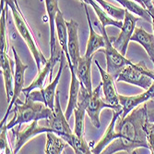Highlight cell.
Masks as SVG:
<instances>
[{
  "label": "cell",
  "mask_w": 154,
  "mask_h": 154,
  "mask_svg": "<svg viewBox=\"0 0 154 154\" xmlns=\"http://www.w3.org/2000/svg\"><path fill=\"white\" fill-rule=\"evenodd\" d=\"M67 27V48H68V54L70 58L71 63L74 68L77 66L79 59L81 58L79 52V24L76 21L70 20L66 21Z\"/></svg>",
  "instance_id": "obj_16"
},
{
  "label": "cell",
  "mask_w": 154,
  "mask_h": 154,
  "mask_svg": "<svg viewBox=\"0 0 154 154\" xmlns=\"http://www.w3.org/2000/svg\"><path fill=\"white\" fill-rule=\"evenodd\" d=\"M144 130L147 135V140L149 144V149L154 152V123H150L149 122L146 123Z\"/></svg>",
  "instance_id": "obj_29"
},
{
  "label": "cell",
  "mask_w": 154,
  "mask_h": 154,
  "mask_svg": "<svg viewBox=\"0 0 154 154\" xmlns=\"http://www.w3.org/2000/svg\"><path fill=\"white\" fill-rule=\"evenodd\" d=\"M0 129H1V134H0V149H1V152L3 151L5 154H15L12 148L8 144V130L7 129L6 124L0 127Z\"/></svg>",
  "instance_id": "obj_28"
},
{
  "label": "cell",
  "mask_w": 154,
  "mask_h": 154,
  "mask_svg": "<svg viewBox=\"0 0 154 154\" xmlns=\"http://www.w3.org/2000/svg\"><path fill=\"white\" fill-rule=\"evenodd\" d=\"M95 65L97 66L98 70H99L101 77H102V88L103 92L104 95V99L105 102L114 106L116 108L115 111L121 110L122 106L120 105L119 102V94L117 93L116 87L115 84V78L113 76H111L107 72L106 70H103L100 63L98 62V61H94Z\"/></svg>",
  "instance_id": "obj_12"
},
{
  "label": "cell",
  "mask_w": 154,
  "mask_h": 154,
  "mask_svg": "<svg viewBox=\"0 0 154 154\" xmlns=\"http://www.w3.org/2000/svg\"><path fill=\"white\" fill-rule=\"evenodd\" d=\"M147 121L150 123H154V109L147 110Z\"/></svg>",
  "instance_id": "obj_30"
},
{
  "label": "cell",
  "mask_w": 154,
  "mask_h": 154,
  "mask_svg": "<svg viewBox=\"0 0 154 154\" xmlns=\"http://www.w3.org/2000/svg\"><path fill=\"white\" fill-rule=\"evenodd\" d=\"M38 122L39 121H34L31 123L22 130L18 127L17 131H13L14 135H15V145H14L13 151L15 154H17L28 141H30L32 138L35 137L37 135L43 134V133H48V132L54 133L53 129L47 126L39 125Z\"/></svg>",
  "instance_id": "obj_13"
},
{
  "label": "cell",
  "mask_w": 154,
  "mask_h": 154,
  "mask_svg": "<svg viewBox=\"0 0 154 154\" xmlns=\"http://www.w3.org/2000/svg\"><path fill=\"white\" fill-rule=\"evenodd\" d=\"M3 1H4V2H7V1H8V0H3Z\"/></svg>",
  "instance_id": "obj_33"
},
{
  "label": "cell",
  "mask_w": 154,
  "mask_h": 154,
  "mask_svg": "<svg viewBox=\"0 0 154 154\" xmlns=\"http://www.w3.org/2000/svg\"><path fill=\"white\" fill-rule=\"evenodd\" d=\"M14 106V117L6 123L8 130H12L17 125L20 128L22 124L30 123L34 121L47 120L53 113V110L46 107L44 103L35 102L28 97H25L24 103L17 100Z\"/></svg>",
  "instance_id": "obj_2"
},
{
  "label": "cell",
  "mask_w": 154,
  "mask_h": 154,
  "mask_svg": "<svg viewBox=\"0 0 154 154\" xmlns=\"http://www.w3.org/2000/svg\"><path fill=\"white\" fill-rule=\"evenodd\" d=\"M146 103L137 107L125 118L121 115L115 125V140L109 144L101 154H115L119 151H125L133 154V151L139 148L149 149L147 135L144 126L147 121Z\"/></svg>",
  "instance_id": "obj_1"
},
{
  "label": "cell",
  "mask_w": 154,
  "mask_h": 154,
  "mask_svg": "<svg viewBox=\"0 0 154 154\" xmlns=\"http://www.w3.org/2000/svg\"><path fill=\"white\" fill-rule=\"evenodd\" d=\"M94 1L99 5L107 14L115 20L117 21H124L125 15V9L116 7L113 4H111L105 0H94Z\"/></svg>",
  "instance_id": "obj_27"
},
{
  "label": "cell",
  "mask_w": 154,
  "mask_h": 154,
  "mask_svg": "<svg viewBox=\"0 0 154 154\" xmlns=\"http://www.w3.org/2000/svg\"><path fill=\"white\" fill-rule=\"evenodd\" d=\"M45 122L46 126L53 129L54 133L59 136L73 133L70 126H69L68 121L66 120L65 113L62 111L60 105V96L58 91L57 92V95H55L54 108L53 110V113L50 118L45 120Z\"/></svg>",
  "instance_id": "obj_11"
},
{
  "label": "cell",
  "mask_w": 154,
  "mask_h": 154,
  "mask_svg": "<svg viewBox=\"0 0 154 154\" xmlns=\"http://www.w3.org/2000/svg\"><path fill=\"white\" fill-rule=\"evenodd\" d=\"M120 5L124 8V9L129 11L130 13L134 14V15L138 16L139 18H141L145 20L148 22H152L151 16L149 15V13L146 8H144L141 5H139L134 0H116Z\"/></svg>",
  "instance_id": "obj_26"
},
{
  "label": "cell",
  "mask_w": 154,
  "mask_h": 154,
  "mask_svg": "<svg viewBox=\"0 0 154 154\" xmlns=\"http://www.w3.org/2000/svg\"><path fill=\"white\" fill-rule=\"evenodd\" d=\"M101 89L102 84H100L91 92H88L86 96V113L89 115L93 126L96 128L101 127L100 113L103 109H110L114 111L116 110V108L114 106L106 103L102 100Z\"/></svg>",
  "instance_id": "obj_7"
},
{
  "label": "cell",
  "mask_w": 154,
  "mask_h": 154,
  "mask_svg": "<svg viewBox=\"0 0 154 154\" xmlns=\"http://www.w3.org/2000/svg\"><path fill=\"white\" fill-rule=\"evenodd\" d=\"M6 5L10 8L14 22H15V26L17 28V30L22 39L25 41V43L27 44L28 48H29L32 57L35 61L36 66L38 73L41 72L42 70V65H45L47 62V60L44 56V54L42 53L41 49L39 48L36 39L31 30V28L28 24L26 19L24 18L23 14L20 10V8L17 2V0H8L7 2H5Z\"/></svg>",
  "instance_id": "obj_3"
},
{
  "label": "cell",
  "mask_w": 154,
  "mask_h": 154,
  "mask_svg": "<svg viewBox=\"0 0 154 154\" xmlns=\"http://www.w3.org/2000/svg\"><path fill=\"white\" fill-rule=\"evenodd\" d=\"M102 34L103 35L105 40V47L104 48H102L99 51L103 52L105 55L106 72L111 76H113L115 80H116L125 67L128 65H134L135 62H132L131 61L128 60L117 49L115 48V47L112 44L110 37L107 35L106 29L103 27H102Z\"/></svg>",
  "instance_id": "obj_5"
},
{
  "label": "cell",
  "mask_w": 154,
  "mask_h": 154,
  "mask_svg": "<svg viewBox=\"0 0 154 154\" xmlns=\"http://www.w3.org/2000/svg\"><path fill=\"white\" fill-rule=\"evenodd\" d=\"M67 64H68V68L70 70V74H71V82H70V88H69V99H68L67 107L65 111V115H66V120L69 121V119L71 117V114L74 113V110L78 106L79 94L81 84L76 75L75 69L72 63L69 62Z\"/></svg>",
  "instance_id": "obj_18"
},
{
  "label": "cell",
  "mask_w": 154,
  "mask_h": 154,
  "mask_svg": "<svg viewBox=\"0 0 154 154\" xmlns=\"http://www.w3.org/2000/svg\"><path fill=\"white\" fill-rule=\"evenodd\" d=\"M63 50L58 43L57 47L55 48L54 52L53 55H50V58L47 60L46 64L44 66V68L41 70V72L38 73V75L36 76L35 80L31 84L29 87H25L22 90V93L24 94V96H28L31 92H32L35 89H43L44 87V83L45 80L47 76V74H49V82L51 83L53 81V71L54 66L57 65V62H60L62 55H63Z\"/></svg>",
  "instance_id": "obj_8"
},
{
  "label": "cell",
  "mask_w": 154,
  "mask_h": 154,
  "mask_svg": "<svg viewBox=\"0 0 154 154\" xmlns=\"http://www.w3.org/2000/svg\"><path fill=\"white\" fill-rule=\"evenodd\" d=\"M151 2H152V5H153V7H154V0H151Z\"/></svg>",
  "instance_id": "obj_32"
},
{
  "label": "cell",
  "mask_w": 154,
  "mask_h": 154,
  "mask_svg": "<svg viewBox=\"0 0 154 154\" xmlns=\"http://www.w3.org/2000/svg\"><path fill=\"white\" fill-rule=\"evenodd\" d=\"M45 2L50 28V55H53L55 48L58 45L57 31H55V19L60 9L58 8V0H45Z\"/></svg>",
  "instance_id": "obj_19"
},
{
  "label": "cell",
  "mask_w": 154,
  "mask_h": 154,
  "mask_svg": "<svg viewBox=\"0 0 154 154\" xmlns=\"http://www.w3.org/2000/svg\"><path fill=\"white\" fill-rule=\"evenodd\" d=\"M67 146V143L54 133H46V144L45 154H63L64 149Z\"/></svg>",
  "instance_id": "obj_25"
},
{
  "label": "cell",
  "mask_w": 154,
  "mask_h": 154,
  "mask_svg": "<svg viewBox=\"0 0 154 154\" xmlns=\"http://www.w3.org/2000/svg\"><path fill=\"white\" fill-rule=\"evenodd\" d=\"M138 20L139 18L135 17L134 14L125 10V19L123 21V27L121 28L119 35L116 38H110L115 48L117 49L123 56H125V54H127L128 44L131 41V37L135 32L137 21Z\"/></svg>",
  "instance_id": "obj_9"
},
{
  "label": "cell",
  "mask_w": 154,
  "mask_h": 154,
  "mask_svg": "<svg viewBox=\"0 0 154 154\" xmlns=\"http://www.w3.org/2000/svg\"><path fill=\"white\" fill-rule=\"evenodd\" d=\"M55 31H57V37L58 43L66 56V59L67 61V63L71 62L70 58H69L68 54V48H67V27H66V21H65L63 14L61 11H59L55 19Z\"/></svg>",
  "instance_id": "obj_23"
},
{
  "label": "cell",
  "mask_w": 154,
  "mask_h": 154,
  "mask_svg": "<svg viewBox=\"0 0 154 154\" xmlns=\"http://www.w3.org/2000/svg\"><path fill=\"white\" fill-rule=\"evenodd\" d=\"M154 99V83L153 85L145 92L137 96H123L119 95V102L122 106L123 114L122 118L127 117L133 110L137 108L142 103H145L149 100Z\"/></svg>",
  "instance_id": "obj_14"
},
{
  "label": "cell",
  "mask_w": 154,
  "mask_h": 154,
  "mask_svg": "<svg viewBox=\"0 0 154 154\" xmlns=\"http://www.w3.org/2000/svg\"><path fill=\"white\" fill-rule=\"evenodd\" d=\"M84 8H85V12L87 15V20H88V24H89V30H90V35H89V39L87 42V47H86V51H85V56L86 58H92L93 54L96 51H99L102 48H104L105 47V40L103 34H98L94 28L93 25L91 21V18H90V13H89V9L86 4H84Z\"/></svg>",
  "instance_id": "obj_17"
},
{
  "label": "cell",
  "mask_w": 154,
  "mask_h": 154,
  "mask_svg": "<svg viewBox=\"0 0 154 154\" xmlns=\"http://www.w3.org/2000/svg\"><path fill=\"white\" fill-rule=\"evenodd\" d=\"M116 81L125 82L148 90L154 83V72L147 68L144 61H139L134 65L125 67Z\"/></svg>",
  "instance_id": "obj_4"
},
{
  "label": "cell",
  "mask_w": 154,
  "mask_h": 154,
  "mask_svg": "<svg viewBox=\"0 0 154 154\" xmlns=\"http://www.w3.org/2000/svg\"><path fill=\"white\" fill-rule=\"evenodd\" d=\"M12 51H13V55H14V61H15V74H14V93H13V97L12 100L8 104V107L7 109L6 114L4 115L3 119L1 120V123H0V127L3 126L4 124H6L8 114L10 113V110L12 109V107L15 105L16 101L19 100V97L20 95V93L22 92V90L24 89V74H25V71L28 69V66L25 65L22 61L20 60L19 54L17 53L16 49L14 47H12Z\"/></svg>",
  "instance_id": "obj_10"
},
{
  "label": "cell",
  "mask_w": 154,
  "mask_h": 154,
  "mask_svg": "<svg viewBox=\"0 0 154 154\" xmlns=\"http://www.w3.org/2000/svg\"><path fill=\"white\" fill-rule=\"evenodd\" d=\"M91 61L92 58H86L85 56L81 57L74 68L77 77L79 78V82L82 86L86 87L89 92H91L92 89V82H91Z\"/></svg>",
  "instance_id": "obj_21"
},
{
  "label": "cell",
  "mask_w": 154,
  "mask_h": 154,
  "mask_svg": "<svg viewBox=\"0 0 154 154\" xmlns=\"http://www.w3.org/2000/svg\"><path fill=\"white\" fill-rule=\"evenodd\" d=\"M13 65H15V61L13 62L9 59L8 52H0V67H1V74L4 78L5 90L8 104L12 100L14 93V74H15V70H13Z\"/></svg>",
  "instance_id": "obj_15"
},
{
  "label": "cell",
  "mask_w": 154,
  "mask_h": 154,
  "mask_svg": "<svg viewBox=\"0 0 154 154\" xmlns=\"http://www.w3.org/2000/svg\"><path fill=\"white\" fill-rule=\"evenodd\" d=\"M78 1L83 3V4H86V5H89V2H90V0H78Z\"/></svg>",
  "instance_id": "obj_31"
},
{
  "label": "cell",
  "mask_w": 154,
  "mask_h": 154,
  "mask_svg": "<svg viewBox=\"0 0 154 154\" xmlns=\"http://www.w3.org/2000/svg\"><path fill=\"white\" fill-rule=\"evenodd\" d=\"M123 114V110H117V111H114V115H113V119H112L110 124L108 125V127L103 135V136L101 138V140L96 144V146L92 149V152L93 154H101L103 149L115 140V125L117 121V119L120 117V115Z\"/></svg>",
  "instance_id": "obj_22"
},
{
  "label": "cell",
  "mask_w": 154,
  "mask_h": 154,
  "mask_svg": "<svg viewBox=\"0 0 154 154\" xmlns=\"http://www.w3.org/2000/svg\"><path fill=\"white\" fill-rule=\"evenodd\" d=\"M151 154H154V152H152V151H151Z\"/></svg>",
  "instance_id": "obj_34"
},
{
  "label": "cell",
  "mask_w": 154,
  "mask_h": 154,
  "mask_svg": "<svg viewBox=\"0 0 154 154\" xmlns=\"http://www.w3.org/2000/svg\"><path fill=\"white\" fill-rule=\"evenodd\" d=\"M65 54L63 53L62 58L60 61L59 68L57 74L54 78V80L49 84L46 87H44L43 89H38V90H33L31 92L28 96L25 97H28L35 102H41L44 103L46 107L50 108L51 110H54V101H55V95H57V87L59 83V80L62 76V73L64 70V65H65Z\"/></svg>",
  "instance_id": "obj_6"
},
{
  "label": "cell",
  "mask_w": 154,
  "mask_h": 154,
  "mask_svg": "<svg viewBox=\"0 0 154 154\" xmlns=\"http://www.w3.org/2000/svg\"><path fill=\"white\" fill-rule=\"evenodd\" d=\"M131 41L138 43L145 49L154 67V34L148 33L141 27H136Z\"/></svg>",
  "instance_id": "obj_20"
},
{
  "label": "cell",
  "mask_w": 154,
  "mask_h": 154,
  "mask_svg": "<svg viewBox=\"0 0 154 154\" xmlns=\"http://www.w3.org/2000/svg\"><path fill=\"white\" fill-rule=\"evenodd\" d=\"M60 137L73 149L75 154H93L92 149L84 137H79L74 133L63 135Z\"/></svg>",
  "instance_id": "obj_24"
},
{
  "label": "cell",
  "mask_w": 154,
  "mask_h": 154,
  "mask_svg": "<svg viewBox=\"0 0 154 154\" xmlns=\"http://www.w3.org/2000/svg\"><path fill=\"white\" fill-rule=\"evenodd\" d=\"M63 154H66V153H64V152H63Z\"/></svg>",
  "instance_id": "obj_35"
}]
</instances>
